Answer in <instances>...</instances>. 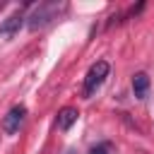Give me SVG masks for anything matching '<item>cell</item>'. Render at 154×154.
<instances>
[{"instance_id": "obj_2", "label": "cell", "mask_w": 154, "mask_h": 154, "mask_svg": "<svg viewBox=\"0 0 154 154\" xmlns=\"http://www.w3.org/2000/svg\"><path fill=\"white\" fill-rule=\"evenodd\" d=\"M108 63L106 60H96L91 67H89V72H87V77H84V96L89 99L101 84H103V79L108 77Z\"/></svg>"}, {"instance_id": "obj_6", "label": "cell", "mask_w": 154, "mask_h": 154, "mask_svg": "<svg viewBox=\"0 0 154 154\" xmlns=\"http://www.w3.org/2000/svg\"><path fill=\"white\" fill-rule=\"evenodd\" d=\"M147 89H149V77L144 72H137L132 77V91H135V96L137 99H144L147 96Z\"/></svg>"}, {"instance_id": "obj_1", "label": "cell", "mask_w": 154, "mask_h": 154, "mask_svg": "<svg viewBox=\"0 0 154 154\" xmlns=\"http://www.w3.org/2000/svg\"><path fill=\"white\" fill-rule=\"evenodd\" d=\"M60 10H63V5H58V2H41V5H36V7L31 10V14L26 17V26H29L31 31H36V29L51 24V22L58 17Z\"/></svg>"}, {"instance_id": "obj_3", "label": "cell", "mask_w": 154, "mask_h": 154, "mask_svg": "<svg viewBox=\"0 0 154 154\" xmlns=\"http://www.w3.org/2000/svg\"><path fill=\"white\" fill-rule=\"evenodd\" d=\"M24 118H26V108H24L22 103L12 106V108L7 111V116L2 118V130H5V135H14V132H19Z\"/></svg>"}, {"instance_id": "obj_5", "label": "cell", "mask_w": 154, "mask_h": 154, "mask_svg": "<svg viewBox=\"0 0 154 154\" xmlns=\"http://www.w3.org/2000/svg\"><path fill=\"white\" fill-rule=\"evenodd\" d=\"M77 116H79V111H77V108H72V106H65V108L58 113V118H55V125H58V130H70V125L77 120Z\"/></svg>"}, {"instance_id": "obj_7", "label": "cell", "mask_w": 154, "mask_h": 154, "mask_svg": "<svg viewBox=\"0 0 154 154\" xmlns=\"http://www.w3.org/2000/svg\"><path fill=\"white\" fill-rule=\"evenodd\" d=\"M89 154H108V144H96L89 149Z\"/></svg>"}, {"instance_id": "obj_4", "label": "cell", "mask_w": 154, "mask_h": 154, "mask_svg": "<svg viewBox=\"0 0 154 154\" xmlns=\"http://www.w3.org/2000/svg\"><path fill=\"white\" fill-rule=\"evenodd\" d=\"M24 12L22 10H17V12H12V14H7L5 19H2V24H0V38H12L19 29H22V24H24Z\"/></svg>"}]
</instances>
